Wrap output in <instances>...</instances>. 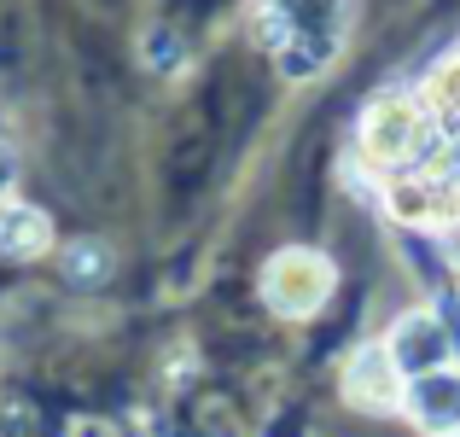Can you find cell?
Segmentation results:
<instances>
[{
	"instance_id": "obj_3",
	"label": "cell",
	"mask_w": 460,
	"mask_h": 437,
	"mask_svg": "<svg viewBox=\"0 0 460 437\" xmlns=\"http://www.w3.org/2000/svg\"><path fill=\"white\" fill-rule=\"evenodd\" d=\"M414 415L431 420V426H449V420H460V379H420L414 385Z\"/></svg>"
},
{
	"instance_id": "obj_6",
	"label": "cell",
	"mask_w": 460,
	"mask_h": 437,
	"mask_svg": "<svg viewBox=\"0 0 460 437\" xmlns=\"http://www.w3.org/2000/svg\"><path fill=\"white\" fill-rule=\"evenodd\" d=\"M449 245H455V257H460V227H455V239H449Z\"/></svg>"
},
{
	"instance_id": "obj_2",
	"label": "cell",
	"mask_w": 460,
	"mask_h": 437,
	"mask_svg": "<svg viewBox=\"0 0 460 437\" xmlns=\"http://www.w3.org/2000/svg\"><path fill=\"white\" fill-rule=\"evenodd\" d=\"M396 350H402V361L408 368H438L443 356H449V338H443V326L438 321H408L402 326V338H396Z\"/></svg>"
},
{
	"instance_id": "obj_1",
	"label": "cell",
	"mask_w": 460,
	"mask_h": 437,
	"mask_svg": "<svg viewBox=\"0 0 460 437\" xmlns=\"http://www.w3.org/2000/svg\"><path fill=\"white\" fill-rule=\"evenodd\" d=\"M222 152H227L222 123L204 111V100L187 105V111L175 117V129H169V146H164V199H169L175 216L204 192V181H210V169H216Z\"/></svg>"
},
{
	"instance_id": "obj_5",
	"label": "cell",
	"mask_w": 460,
	"mask_h": 437,
	"mask_svg": "<svg viewBox=\"0 0 460 437\" xmlns=\"http://www.w3.org/2000/svg\"><path fill=\"white\" fill-rule=\"evenodd\" d=\"M93 269H100L105 274V251H100V257H93V251L88 245H82V251H70V274H76V281H88V274Z\"/></svg>"
},
{
	"instance_id": "obj_4",
	"label": "cell",
	"mask_w": 460,
	"mask_h": 437,
	"mask_svg": "<svg viewBox=\"0 0 460 437\" xmlns=\"http://www.w3.org/2000/svg\"><path fill=\"white\" fill-rule=\"evenodd\" d=\"M227 0H169V12H175L181 23H204L210 18V12H222Z\"/></svg>"
},
{
	"instance_id": "obj_7",
	"label": "cell",
	"mask_w": 460,
	"mask_h": 437,
	"mask_svg": "<svg viewBox=\"0 0 460 437\" xmlns=\"http://www.w3.org/2000/svg\"><path fill=\"white\" fill-rule=\"evenodd\" d=\"M0 169H6V157H0Z\"/></svg>"
}]
</instances>
